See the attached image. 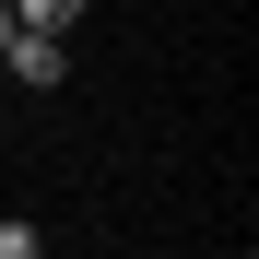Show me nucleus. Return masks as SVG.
I'll list each match as a JSON object with an SVG mask.
<instances>
[{
    "label": "nucleus",
    "mask_w": 259,
    "mask_h": 259,
    "mask_svg": "<svg viewBox=\"0 0 259 259\" xmlns=\"http://www.w3.org/2000/svg\"><path fill=\"white\" fill-rule=\"evenodd\" d=\"M0 71H12L24 95H59V82H71V48H59L48 24H12V35H0Z\"/></svg>",
    "instance_id": "f257e3e1"
},
{
    "label": "nucleus",
    "mask_w": 259,
    "mask_h": 259,
    "mask_svg": "<svg viewBox=\"0 0 259 259\" xmlns=\"http://www.w3.org/2000/svg\"><path fill=\"white\" fill-rule=\"evenodd\" d=\"M12 24H48V35H71V24H82V0H12Z\"/></svg>",
    "instance_id": "f03ea898"
}]
</instances>
